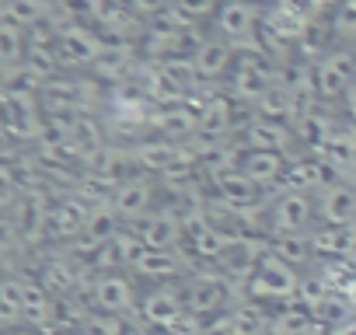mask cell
<instances>
[{"label":"cell","mask_w":356,"mask_h":335,"mask_svg":"<svg viewBox=\"0 0 356 335\" xmlns=\"http://www.w3.org/2000/svg\"><path fill=\"white\" fill-rule=\"evenodd\" d=\"M140 314H143V321L150 328L171 332V328L182 325V318H186V297L178 293L175 286H157V290H150L140 300Z\"/></svg>","instance_id":"obj_3"},{"label":"cell","mask_w":356,"mask_h":335,"mask_svg":"<svg viewBox=\"0 0 356 335\" xmlns=\"http://www.w3.org/2000/svg\"><path fill=\"white\" fill-rule=\"evenodd\" d=\"M133 272L143 279H175L186 272V262L175 252H154V248H140V255L133 259Z\"/></svg>","instance_id":"obj_14"},{"label":"cell","mask_w":356,"mask_h":335,"mask_svg":"<svg viewBox=\"0 0 356 335\" xmlns=\"http://www.w3.org/2000/svg\"><path fill=\"white\" fill-rule=\"evenodd\" d=\"M245 143H248V150L283 154V150L290 147V129H286V126H276V122H266V119H255V122L245 129Z\"/></svg>","instance_id":"obj_18"},{"label":"cell","mask_w":356,"mask_h":335,"mask_svg":"<svg viewBox=\"0 0 356 335\" xmlns=\"http://www.w3.org/2000/svg\"><path fill=\"white\" fill-rule=\"evenodd\" d=\"M353 248H356V227H318L311 238V252L349 255Z\"/></svg>","instance_id":"obj_19"},{"label":"cell","mask_w":356,"mask_h":335,"mask_svg":"<svg viewBox=\"0 0 356 335\" xmlns=\"http://www.w3.org/2000/svg\"><path fill=\"white\" fill-rule=\"evenodd\" d=\"M231 46L224 39H207L193 49V67L200 74V81H217L227 67H231Z\"/></svg>","instance_id":"obj_15"},{"label":"cell","mask_w":356,"mask_h":335,"mask_svg":"<svg viewBox=\"0 0 356 335\" xmlns=\"http://www.w3.org/2000/svg\"><path fill=\"white\" fill-rule=\"evenodd\" d=\"M356 84V60L349 53L325 56L314 67V91L321 98H346V91Z\"/></svg>","instance_id":"obj_5"},{"label":"cell","mask_w":356,"mask_h":335,"mask_svg":"<svg viewBox=\"0 0 356 335\" xmlns=\"http://www.w3.org/2000/svg\"><path fill=\"white\" fill-rule=\"evenodd\" d=\"M67 53H74V60H81V63H91L102 56V42L91 32L74 28V32H67Z\"/></svg>","instance_id":"obj_23"},{"label":"cell","mask_w":356,"mask_h":335,"mask_svg":"<svg viewBox=\"0 0 356 335\" xmlns=\"http://www.w3.org/2000/svg\"><path fill=\"white\" fill-rule=\"evenodd\" d=\"M297 286H300L297 272L290 265H283L280 259H273V255H266L259 262L255 276L248 279V293L255 300H286V297L297 293Z\"/></svg>","instance_id":"obj_2"},{"label":"cell","mask_w":356,"mask_h":335,"mask_svg":"<svg viewBox=\"0 0 356 335\" xmlns=\"http://www.w3.org/2000/svg\"><path fill=\"white\" fill-rule=\"evenodd\" d=\"M314 203L304 193H283L273 206H269V227L273 234H286V238H300L307 227H314Z\"/></svg>","instance_id":"obj_1"},{"label":"cell","mask_w":356,"mask_h":335,"mask_svg":"<svg viewBox=\"0 0 356 335\" xmlns=\"http://www.w3.org/2000/svg\"><path fill=\"white\" fill-rule=\"evenodd\" d=\"M186 150L182 147H175L171 140H143L140 147H133V161L140 168H147V172H168V168L182 157Z\"/></svg>","instance_id":"obj_17"},{"label":"cell","mask_w":356,"mask_h":335,"mask_svg":"<svg viewBox=\"0 0 356 335\" xmlns=\"http://www.w3.org/2000/svg\"><path fill=\"white\" fill-rule=\"evenodd\" d=\"M342 101H346V115H349V119L356 122V84H353L349 91H346V98H342Z\"/></svg>","instance_id":"obj_26"},{"label":"cell","mask_w":356,"mask_h":335,"mask_svg":"<svg viewBox=\"0 0 356 335\" xmlns=\"http://www.w3.org/2000/svg\"><path fill=\"white\" fill-rule=\"evenodd\" d=\"M186 314H196V318H207V314H217L227 307V279L220 276H196L189 286H186Z\"/></svg>","instance_id":"obj_8"},{"label":"cell","mask_w":356,"mask_h":335,"mask_svg":"<svg viewBox=\"0 0 356 335\" xmlns=\"http://www.w3.org/2000/svg\"><path fill=\"white\" fill-rule=\"evenodd\" d=\"M335 35H342V39L356 35V4H342L335 11Z\"/></svg>","instance_id":"obj_24"},{"label":"cell","mask_w":356,"mask_h":335,"mask_svg":"<svg viewBox=\"0 0 356 335\" xmlns=\"http://www.w3.org/2000/svg\"><path fill=\"white\" fill-rule=\"evenodd\" d=\"M95 304H98L105 314L126 321V314L136 311V297H133L129 279H122V276H115V272L98 276V279H95Z\"/></svg>","instance_id":"obj_9"},{"label":"cell","mask_w":356,"mask_h":335,"mask_svg":"<svg viewBox=\"0 0 356 335\" xmlns=\"http://www.w3.org/2000/svg\"><path fill=\"white\" fill-rule=\"evenodd\" d=\"M213 186H217V199L224 203V206H231L234 213H248V210H255L259 206V199H262V189L259 186H252L241 172H224V175H213Z\"/></svg>","instance_id":"obj_10"},{"label":"cell","mask_w":356,"mask_h":335,"mask_svg":"<svg viewBox=\"0 0 356 335\" xmlns=\"http://www.w3.org/2000/svg\"><path fill=\"white\" fill-rule=\"evenodd\" d=\"M154 70H157V77H161V84H164L168 91L182 95V98H189V95L196 91V84H200V74H196V67H193V56H168V60H157Z\"/></svg>","instance_id":"obj_13"},{"label":"cell","mask_w":356,"mask_h":335,"mask_svg":"<svg viewBox=\"0 0 356 335\" xmlns=\"http://www.w3.org/2000/svg\"><path fill=\"white\" fill-rule=\"evenodd\" d=\"M186 227H182V217H175L171 210H161V213H147L140 224H136V238L143 248H154V252H175V245L182 241Z\"/></svg>","instance_id":"obj_7"},{"label":"cell","mask_w":356,"mask_h":335,"mask_svg":"<svg viewBox=\"0 0 356 335\" xmlns=\"http://www.w3.org/2000/svg\"><path fill=\"white\" fill-rule=\"evenodd\" d=\"M238 172H241L252 186L266 189V186H273V182L283 179L286 161H283V154H273V150H245V154H241V164H238Z\"/></svg>","instance_id":"obj_12"},{"label":"cell","mask_w":356,"mask_h":335,"mask_svg":"<svg viewBox=\"0 0 356 335\" xmlns=\"http://www.w3.org/2000/svg\"><path fill=\"white\" fill-rule=\"evenodd\" d=\"M88 335H126V321L112 318V314H102L88 325Z\"/></svg>","instance_id":"obj_25"},{"label":"cell","mask_w":356,"mask_h":335,"mask_svg":"<svg viewBox=\"0 0 356 335\" xmlns=\"http://www.w3.org/2000/svg\"><path fill=\"white\" fill-rule=\"evenodd\" d=\"M259 8H252V4H224V8H217V32H220V39L234 49V46H248L252 39H255V28H259Z\"/></svg>","instance_id":"obj_6"},{"label":"cell","mask_w":356,"mask_h":335,"mask_svg":"<svg viewBox=\"0 0 356 335\" xmlns=\"http://www.w3.org/2000/svg\"><path fill=\"white\" fill-rule=\"evenodd\" d=\"M314 213L321 217V227H356V189L332 182L318 193Z\"/></svg>","instance_id":"obj_4"},{"label":"cell","mask_w":356,"mask_h":335,"mask_svg":"<svg viewBox=\"0 0 356 335\" xmlns=\"http://www.w3.org/2000/svg\"><path fill=\"white\" fill-rule=\"evenodd\" d=\"M307 252H311V241H304V238H286V234H273L266 255H273V259H280L283 265L293 269V265H300V262L307 259Z\"/></svg>","instance_id":"obj_21"},{"label":"cell","mask_w":356,"mask_h":335,"mask_svg":"<svg viewBox=\"0 0 356 335\" xmlns=\"http://www.w3.org/2000/svg\"><path fill=\"white\" fill-rule=\"evenodd\" d=\"M227 126H231V101L227 98H210L200 105V133L224 136Z\"/></svg>","instance_id":"obj_20"},{"label":"cell","mask_w":356,"mask_h":335,"mask_svg":"<svg viewBox=\"0 0 356 335\" xmlns=\"http://www.w3.org/2000/svg\"><path fill=\"white\" fill-rule=\"evenodd\" d=\"M157 126H161V133L168 140H182L189 133H200V105H193V108H189V101L168 105V108H161Z\"/></svg>","instance_id":"obj_16"},{"label":"cell","mask_w":356,"mask_h":335,"mask_svg":"<svg viewBox=\"0 0 356 335\" xmlns=\"http://www.w3.org/2000/svg\"><path fill=\"white\" fill-rule=\"evenodd\" d=\"M154 189H150V182H143V179H126V182H119V189H115V196H112V213L119 217V220H143L147 213H150V196Z\"/></svg>","instance_id":"obj_11"},{"label":"cell","mask_w":356,"mask_h":335,"mask_svg":"<svg viewBox=\"0 0 356 335\" xmlns=\"http://www.w3.org/2000/svg\"><path fill=\"white\" fill-rule=\"evenodd\" d=\"M311 332V314L304 307H283L269 318V335H307Z\"/></svg>","instance_id":"obj_22"}]
</instances>
